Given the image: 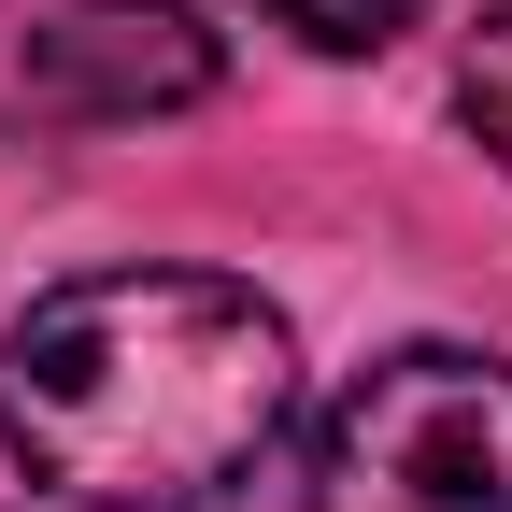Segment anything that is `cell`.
I'll list each match as a JSON object with an SVG mask.
<instances>
[{
	"label": "cell",
	"instance_id": "cell-2",
	"mask_svg": "<svg viewBox=\"0 0 512 512\" xmlns=\"http://www.w3.org/2000/svg\"><path fill=\"white\" fill-rule=\"evenodd\" d=\"M299 512H512V356L399 342L313 413Z\"/></svg>",
	"mask_w": 512,
	"mask_h": 512
},
{
	"label": "cell",
	"instance_id": "cell-1",
	"mask_svg": "<svg viewBox=\"0 0 512 512\" xmlns=\"http://www.w3.org/2000/svg\"><path fill=\"white\" fill-rule=\"evenodd\" d=\"M299 413L285 313L228 271H72L0 342V456L57 512H214Z\"/></svg>",
	"mask_w": 512,
	"mask_h": 512
},
{
	"label": "cell",
	"instance_id": "cell-5",
	"mask_svg": "<svg viewBox=\"0 0 512 512\" xmlns=\"http://www.w3.org/2000/svg\"><path fill=\"white\" fill-rule=\"evenodd\" d=\"M456 114L484 128V157L512 171V15H484V29H470V57H456Z\"/></svg>",
	"mask_w": 512,
	"mask_h": 512
},
{
	"label": "cell",
	"instance_id": "cell-3",
	"mask_svg": "<svg viewBox=\"0 0 512 512\" xmlns=\"http://www.w3.org/2000/svg\"><path fill=\"white\" fill-rule=\"evenodd\" d=\"M214 29L185 0H72L15 43V100L43 128H157V114H200L214 100Z\"/></svg>",
	"mask_w": 512,
	"mask_h": 512
},
{
	"label": "cell",
	"instance_id": "cell-4",
	"mask_svg": "<svg viewBox=\"0 0 512 512\" xmlns=\"http://www.w3.org/2000/svg\"><path fill=\"white\" fill-rule=\"evenodd\" d=\"M256 15H271V29H299L313 57H384V43L427 15V0H256Z\"/></svg>",
	"mask_w": 512,
	"mask_h": 512
}]
</instances>
